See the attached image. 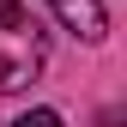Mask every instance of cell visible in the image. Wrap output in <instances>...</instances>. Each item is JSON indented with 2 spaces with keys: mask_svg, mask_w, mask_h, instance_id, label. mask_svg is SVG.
<instances>
[{
  "mask_svg": "<svg viewBox=\"0 0 127 127\" xmlns=\"http://www.w3.org/2000/svg\"><path fill=\"white\" fill-rule=\"evenodd\" d=\"M97 127H121V109H103V115H97Z\"/></svg>",
  "mask_w": 127,
  "mask_h": 127,
  "instance_id": "4",
  "label": "cell"
},
{
  "mask_svg": "<svg viewBox=\"0 0 127 127\" xmlns=\"http://www.w3.org/2000/svg\"><path fill=\"white\" fill-rule=\"evenodd\" d=\"M55 6V18L73 30V36H85V42H103V30H109V12H103V0H49Z\"/></svg>",
  "mask_w": 127,
  "mask_h": 127,
  "instance_id": "2",
  "label": "cell"
},
{
  "mask_svg": "<svg viewBox=\"0 0 127 127\" xmlns=\"http://www.w3.org/2000/svg\"><path fill=\"white\" fill-rule=\"evenodd\" d=\"M12 127H67V121H61V109H24Z\"/></svg>",
  "mask_w": 127,
  "mask_h": 127,
  "instance_id": "3",
  "label": "cell"
},
{
  "mask_svg": "<svg viewBox=\"0 0 127 127\" xmlns=\"http://www.w3.org/2000/svg\"><path fill=\"white\" fill-rule=\"evenodd\" d=\"M42 61H49V36H42L36 12L18 6V0H0V97L36 85Z\"/></svg>",
  "mask_w": 127,
  "mask_h": 127,
  "instance_id": "1",
  "label": "cell"
}]
</instances>
